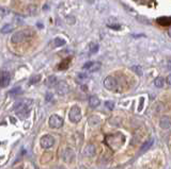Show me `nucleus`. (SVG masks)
<instances>
[{"label":"nucleus","instance_id":"4","mask_svg":"<svg viewBox=\"0 0 171 169\" xmlns=\"http://www.w3.org/2000/svg\"><path fill=\"white\" fill-rule=\"evenodd\" d=\"M40 144H41L42 148H44V149H49V148H51L55 145V138H53V136L47 134V135H44L41 137Z\"/></svg>","mask_w":171,"mask_h":169},{"label":"nucleus","instance_id":"3","mask_svg":"<svg viewBox=\"0 0 171 169\" xmlns=\"http://www.w3.org/2000/svg\"><path fill=\"white\" fill-rule=\"evenodd\" d=\"M69 118L73 123H77L82 119V111L80 108L77 106H74L71 108L70 112H69Z\"/></svg>","mask_w":171,"mask_h":169},{"label":"nucleus","instance_id":"20","mask_svg":"<svg viewBox=\"0 0 171 169\" xmlns=\"http://www.w3.org/2000/svg\"><path fill=\"white\" fill-rule=\"evenodd\" d=\"M154 85L156 86V87H158V88H160V87H163L164 86V79L162 77H158L156 78L154 80Z\"/></svg>","mask_w":171,"mask_h":169},{"label":"nucleus","instance_id":"28","mask_svg":"<svg viewBox=\"0 0 171 169\" xmlns=\"http://www.w3.org/2000/svg\"><path fill=\"white\" fill-rule=\"evenodd\" d=\"M143 101H144V98H142V97H141V98H140V106H138V111H139V112H140L141 110H142V106H143Z\"/></svg>","mask_w":171,"mask_h":169},{"label":"nucleus","instance_id":"8","mask_svg":"<svg viewBox=\"0 0 171 169\" xmlns=\"http://www.w3.org/2000/svg\"><path fill=\"white\" fill-rule=\"evenodd\" d=\"M102 64L100 63V62H88V63H86L84 65V69L88 70V71H96V70H98L100 68H101Z\"/></svg>","mask_w":171,"mask_h":169},{"label":"nucleus","instance_id":"30","mask_svg":"<svg viewBox=\"0 0 171 169\" xmlns=\"http://www.w3.org/2000/svg\"><path fill=\"white\" fill-rule=\"evenodd\" d=\"M167 66H168L169 69H171V60H169V61L167 62Z\"/></svg>","mask_w":171,"mask_h":169},{"label":"nucleus","instance_id":"12","mask_svg":"<svg viewBox=\"0 0 171 169\" xmlns=\"http://www.w3.org/2000/svg\"><path fill=\"white\" fill-rule=\"evenodd\" d=\"M84 153H86L87 156H90V158L94 156L96 153L95 146H94V145H88L87 147H86V150H84Z\"/></svg>","mask_w":171,"mask_h":169},{"label":"nucleus","instance_id":"15","mask_svg":"<svg viewBox=\"0 0 171 169\" xmlns=\"http://www.w3.org/2000/svg\"><path fill=\"white\" fill-rule=\"evenodd\" d=\"M157 22L160 26H170L171 17H159V18H157Z\"/></svg>","mask_w":171,"mask_h":169},{"label":"nucleus","instance_id":"18","mask_svg":"<svg viewBox=\"0 0 171 169\" xmlns=\"http://www.w3.org/2000/svg\"><path fill=\"white\" fill-rule=\"evenodd\" d=\"M12 31H13V27H12L11 25L3 26L2 28L0 29V32L2 34H8V33H10V32H12Z\"/></svg>","mask_w":171,"mask_h":169},{"label":"nucleus","instance_id":"1","mask_svg":"<svg viewBox=\"0 0 171 169\" xmlns=\"http://www.w3.org/2000/svg\"><path fill=\"white\" fill-rule=\"evenodd\" d=\"M31 106H32V100H22V101L15 104L14 106L15 114L19 118L24 119V118H26L29 115Z\"/></svg>","mask_w":171,"mask_h":169},{"label":"nucleus","instance_id":"6","mask_svg":"<svg viewBox=\"0 0 171 169\" xmlns=\"http://www.w3.org/2000/svg\"><path fill=\"white\" fill-rule=\"evenodd\" d=\"M103 84H104L106 89H108V91H113V89L117 87V85H118V82H117V79H115V78L107 77L104 80V82H103Z\"/></svg>","mask_w":171,"mask_h":169},{"label":"nucleus","instance_id":"7","mask_svg":"<svg viewBox=\"0 0 171 169\" xmlns=\"http://www.w3.org/2000/svg\"><path fill=\"white\" fill-rule=\"evenodd\" d=\"M11 82V75L8 71H2L0 73V86L6 87Z\"/></svg>","mask_w":171,"mask_h":169},{"label":"nucleus","instance_id":"10","mask_svg":"<svg viewBox=\"0 0 171 169\" xmlns=\"http://www.w3.org/2000/svg\"><path fill=\"white\" fill-rule=\"evenodd\" d=\"M159 126L162 129H169L171 127V117L169 116H164L162 117V119L159 121Z\"/></svg>","mask_w":171,"mask_h":169},{"label":"nucleus","instance_id":"2","mask_svg":"<svg viewBox=\"0 0 171 169\" xmlns=\"http://www.w3.org/2000/svg\"><path fill=\"white\" fill-rule=\"evenodd\" d=\"M34 35L33 31L29 30V29H26V30L18 31L16 33H14L11 37V42L13 44H20V43L27 42L30 39H32Z\"/></svg>","mask_w":171,"mask_h":169},{"label":"nucleus","instance_id":"21","mask_svg":"<svg viewBox=\"0 0 171 169\" xmlns=\"http://www.w3.org/2000/svg\"><path fill=\"white\" fill-rule=\"evenodd\" d=\"M90 48V52L91 53H95L98 51V49H100V47H98V45L95 44V43H91L89 46Z\"/></svg>","mask_w":171,"mask_h":169},{"label":"nucleus","instance_id":"32","mask_svg":"<svg viewBox=\"0 0 171 169\" xmlns=\"http://www.w3.org/2000/svg\"><path fill=\"white\" fill-rule=\"evenodd\" d=\"M168 33H169V35H170V36H171V28H170V29H169V31H168Z\"/></svg>","mask_w":171,"mask_h":169},{"label":"nucleus","instance_id":"27","mask_svg":"<svg viewBox=\"0 0 171 169\" xmlns=\"http://www.w3.org/2000/svg\"><path fill=\"white\" fill-rule=\"evenodd\" d=\"M53 94H51V93H48L47 95H46V101H51V100H53Z\"/></svg>","mask_w":171,"mask_h":169},{"label":"nucleus","instance_id":"13","mask_svg":"<svg viewBox=\"0 0 171 169\" xmlns=\"http://www.w3.org/2000/svg\"><path fill=\"white\" fill-rule=\"evenodd\" d=\"M100 103H101V101H100V99H98L96 96H91V97L89 98V106L92 108H97V106H100Z\"/></svg>","mask_w":171,"mask_h":169},{"label":"nucleus","instance_id":"5","mask_svg":"<svg viewBox=\"0 0 171 169\" xmlns=\"http://www.w3.org/2000/svg\"><path fill=\"white\" fill-rule=\"evenodd\" d=\"M49 126L53 129H59L63 126V119L58 115H51L49 117Z\"/></svg>","mask_w":171,"mask_h":169},{"label":"nucleus","instance_id":"25","mask_svg":"<svg viewBox=\"0 0 171 169\" xmlns=\"http://www.w3.org/2000/svg\"><path fill=\"white\" fill-rule=\"evenodd\" d=\"M105 106H106L107 108H108V110H110V111H111V110H113V108H115V103H113V101H106V102H105Z\"/></svg>","mask_w":171,"mask_h":169},{"label":"nucleus","instance_id":"29","mask_svg":"<svg viewBox=\"0 0 171 169\" xmlns=\"http://www.w3.org/2000/svg\"><path fill=\"white\" fill-rule=\"evenodd\" d=\"M167 83H168V85H171V75H169L167 78Z\"/></svg>","mask_w":171,"mask_h":169},{"label":"nucleus","instance_id":"14","mask_svg":"<svg viewBox=\"0 0 171 169\" xmlns=\"http://www.w3.org/2000/svg\"><path fill=\"white\" fill-rule=\"evenodd\" d=\"M153 141H154L153 140V138H150L148 141H146V143H144V144L140 147V152L143 153V152H146V151H148V150L151 148L152 145H153Z\"/></svg>","mask_w":171,"mask_h":169},{"label":"nucleus","instance_id":"9","mask_svg":"<svg viewBox=\"0 0 171 169\" xmlns=\"http://www.w3.org/2000/svg\"><path fill=\"white\" fill-rule=\"evenodd\" d=\"M57 93L59 95H61V96H64V95H66L67 93H69V91H70V88H69V85H67L66 83H65L64 81H61V82H58L57 83Z\"/></svg>","mask_w":171,"mask_h":169},{"label":"nucleus","instance_id":"16","mask_svg":"<svg viewBox=\"0 0 171 169\" xmlns=\"http://www.w3.org/2000/svg\"><path fill=\"white\" fill-rule=\"evenodd\" d=\"M70 63H71V58H65V60H63V61L60 63V65L58 66V69H59V70H65L67 67H69Z\"/></svg>","mask_w":171,"mask_h":169},{"label":"nucleus","instance_id":"19","mask_svg":"<svg viewBox=\"0 0 171 169\" xmlns=\"http://www.w3.org/2000/svg\"><path fill=\"white\" fill-rule=\"evenodd\" d=\"M132 70L134 72H136V75L139 76V77H142L143 72H142V68L140 66H138V65H134L132 66Z\"/></svg>","mask_w":171,"mask_h":169},{"label":"nucleus","instance_id":"23","mask_svg":"<svg viewBox=\"0 0 171 169\" xmlns=\"http://www.w3.org/2000/svg\"><path fill=\"white\" fill-rule=\"evenodd\" d=\"M55 46L56 47H61V46H63V45L65 44V41L62 39H59V37H57V39H55Z\"/></svg>","mask_w":171,"mask_h":169},{"label":"nucleus","instance_id":"31","mask_svg":"<svg viewBox=\"0 0 171 169\" xmlns=\"http://www.w3.org/2000/svg\"><path fill=\"white\" fill-rule=\"evenodd\" d=\"M79 77H80V79H84L86 75H82V73H80V75H79Z\"/></svg>","mask_w":171,"mask_h":169},{"label":"nucleus","instance_id":"17","mask_svg":"<svg viewBox=\"0 0 171 169\" xmlns=\"http://www.w3.org/2000/svg\"><path fill=\"white\" fill-rule=\"evenodd\" d=\"M57 83H58V81H57V78L56 77H49L47 79V81H46V84H47V86H49V87H53V86H56Z\"/></svg>","mask_w":171,"mask_h":169},{"label":"nucleus","instance_id":"22","mask_svg":"<svg viewBox=\"0 0 171 169\" xmlns=\"http://www.w3.org/2000/svg\"><path fill=\"white\" fill-rule=\"evenodd\" d=\"M19 94H22V88H20L19 86L11 89V91L9 92V95H11V96H15V95H19Z\"/></svg>","mask_w":171,"mask_h":169},{"label":"nucleus","instance_id":"24","mask_svg":"<svg viewBox=\"0 0 171 169\" xmlns=\"http://www.w3.org/2000/svg\"><path fill=\"white\" fill-rule=\"evenodd\" d=\"M40 80H41V76H34V77H32L30 79V82H29V83L35 84L38 83V82H40Z\"/></svg>","mask_w":171,"mask_h":169},{"label":"nucleus","instance_id":"26","mask_svg":"<svg viewBox=\"0 0 171 169\" xmlns=\"http://www.w3.org/2000/svg\"><path fill=\"white\" fill-rule=\"evenodd\" d=\"M110 29H113V30H121L122 29V26L119 25V24H112V25H108Z\"/></svg>","mask_w":171,"mask_h":169},{"label":"nucleus","instance_id":"11","mask_svg":"<svg viewBox=\"0 0 171 169\" xmlns=\"http://www.w3.org/2000/svg\"><path fill=\"white\" fill-rule=\"evenodd\" d=\"M63 158H64V161L67 162V163H70V162L73 161L74 158V151L72 149H66L63 153Z\"/></svg>","mask_w":171,"mask_h":169}]
</instances>
